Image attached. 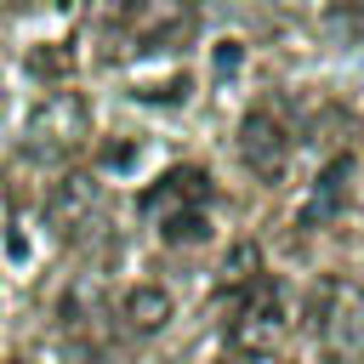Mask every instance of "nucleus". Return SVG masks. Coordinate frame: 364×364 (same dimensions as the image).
<instances>
[{"instance_id":"obj_12","label":"nucleus","mask_w":364,"mask_h":364,"mask_svg":"<svg viewBox=\"0 0 364 364\" xmlns=\"http://www.w3.org/2000/svg\"><path fill=\"white\" fill-rule=\"evenodd\" d=\"M136 97H148V102H182V97H188V74H171V80H142V85H136Z\"/></svg>"},{"instance_id":"obj_3","label":"nucleus","mask_w":364,"mask_h":364,"mask_svg":"<svg viewBox=\"0 0 364 364\" xmlns=\"http://www.w3.org/2000/svg\"><path fill=\"white\" fill-rule=\"evenodd\" d=\"M279 330H284V296H279L273 284H250L245 307H239V313H233V324H228V341H233V353H245V358H262V353H273Z\"/></svg>"},{"instance_id":"obj_4","label":"nucleus","mask_w":364,"mask_h":364,"mask_svg":"<svg viewBox=\"0 0 364 364\" xmlns=\"http://www.w3.org/2000/svg\"><path fill=\"white\" fill-rule=\"evenodd\" d=\"M91 210H97V176H85V171H68V176L46 193V222H51L63 239H74V233L91 222Z\"/></svg>"},{"instance_id":"obj_5","label":"nucleus","mask_w":364,"mask_h":364,"mask_svg":"<svg viewBox=\"0 0 364 364\" xmlns=\"http://www.w3.org/2000/svg\"><path fill=\"white\" fill-rule=\"evenodd\" d=\"M216 188H210V176L199 171V165H171L148 193H142V210L148 216H165V210H188V205H205Z\"/></svg>"},{"instance_id":"obj_10","label":"nucleus","mask_w":364,"mask_h":364,"mask_svg":"<svg viewBox=\"0 0 364 364\" xmlns=\"http://www.w3.org/2000/svg\"><path fill=\"white\" fill-rule=\"evenodd\" d=\"M28 74H40V80H68V74H74V51H68V46H34V51H28Z\"/></svg>"},{"instance_id":"obj_2","label":"nucleus","mask_w":364,"mask_h":364,"mask_svg":"<svg viewBox=\"0 0 364 364\" xmlns=\"http://www.w3.org/2000/svg\"><path fill=\"white\" fill-rule=\"evenodd\" d=\"M239 159L250 165L256 182H279L290 171V125L273 108H250L239 119Z\"/></svg>"},{"instance_id":"obj_1","label":"nucleus","mask_w":364,"mask_h":364,"mask_svg":"<svg viewBox=\"0 0 364 364\" xmlns=\"http://www.w3.org/2000/svg\"><path fill=\"white\" fill-rule=\"evenodd\" d=\"M91 136V102L80 91H46V102L28 119V142L40 154H74Z\"/></svg>"},{"instance_id":"obj_14","label":"nucleus","mask_w":364,"mask_h":364,"mask_svg":"<svg viewBox=\"0 0 364 364\" xmlns=\"http://www.w3.org/2000/svg\"><path fill=\"white\" fill-rule=\"evenodd\" d=\"M11 364H28V358H11Z\"/></svg>"},{"instance_id":"obj_7","label":"nucleus","mask_w":364,"mask_h":364,"mask_svg":"<svg viewBox=\"0 0 364 364\" xmlns=\"http://www.w3.org/2000/svg\"><path fill=\"white\" fill-rule=\"evenodd\" d=\"M347 182H353V154H341V159H330V171L318 176V188H313V199H307V228L313 222H330L336 216V205L347 199Z\"/></svg>"},{"instance_id":"obj_9","label":"nucleus","mask_w":364,"mask_h":364,"mask_svg":"<svg viewBox=\"0 0 364 364\" xmlns=\"http://www.w3.org/2000/svg\"><path fill=\"white\" fill-rule=\"evenodd\" d=\"M159 239H165V245H199V239H210V222L199 216V205L165 210V216H159Z\"/></svg>"},{"instance_id":"obj_6","label":"nucleus","mask_w":364,"mask_h":364,"mask_svg":"<svg viewBox=\"0 0 364 364\" xmlns=\"http://www.w3.org/2000/svg\"><path fill=\"white\" fill-rule=\"evenodd\" d=\"M171 313H176V301H171L159 284H136V290H125V301H119V318H125V330H136V336L165 330Z\"/></svg>"},{"instance_id":"obj_11","label":"nucleus","mask_w":364,"mask_h":364,"mask_svg":"<svg viewBox=\"0 0 364 364\" xmlns=\"http://www.w3.org/2000/svg\"><path fill=\"white\" fill-rule=\"evenodd\" d=\"M136 11H142V0H85V17H91V23H102V28L131 23Z\"/></svg>"},{"instance_id":"obj_15","label":"nucleus","mask_w":364,"mask_h":364,"mask_svg":"<svg viewBox=\"0 0 364 364\" xmlns=\"http://www.w3.org/2000/svg\"><path fill=\"white\" fill-rule=\"evenodd\" d=\"M284 364H290V358H284Z\"/></svg>"},{"instance_id":"obj_13","label":"nucleus","mask_w":364,"mask_h":364,"mask_svg":"<svg viewBox=\"0 0 364 364\" xmlns=\"http://www.w3.org/2000/svg\"><path fill=\"white\" fill-rule=\"evenodd\" d=\"M341 11H347V17H353V28L364 34V0H341Z\"/></svg>"},{"instance_id":"obj_8","label":"nucleus","mask_w":364,"mask_h":364,"mask_svg":"<svg viewBox=\"0 0 364 364\" xmlns=\"http://www.w3.org/2000/svg\"><path fill=\"white\" fill-rule=\"evenodd\" d=\"M256 273H262V245H233L228 256H222V290H250L256 284Z\"/></svg>"}]
</instances>
